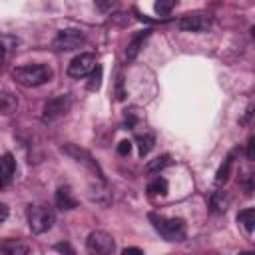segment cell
<instances>
[{
    "label": "cell",
    "instance_id": "cell-1",
    "mask_svg": "<svg viewBox=\"0 0 255 255\" xmlns=\"http://www.w3.org/2000/svg\"><path fill=\"white\" fill-rule=\"evenodd\" d=\"M14 78L20 86L26 88H38L46 82L52 80V70L46 64H28V66H18L14 68Z\"/></svg>",
    "mask_w": 255,
    "mask_h": 255
},
{
    "label": "cell",
    "instance_id": "cell-2",
    "mask_svg": "<svg viewBox=\"0 0 255 255\" xmlns=\"http://www.w3.org/2000/svg\"><path fill=\"white\" fill-rule=\"evenodd\" d=\"M149 221L153 223L155 231L163 239H167V241H181V239H185V223L181 219H177V217H161V215L151 213Z\"/></svg>",
    "mask_w": 255,
    "mask_h": 255
},
{
    "label": "cell",
    "instance_id": "cell-3",
    "mask_svg": "<svg viewBox=\"0 0 255 255\" xmlns=\"http://www.w3.org/2000/svg\"><path fill=\"white\" fill-rule=\"evenodd\" d=\"M26 217H28V225L34 233H44V231H50L52 225L56 223V213L52 207L48 205H30L26 209Z\"/></svg>",
    "mask_w": 255,
    "mask_h": 255
},
{
    "label": "cell",
    "instance_id": "cell-4",
    "mask_svg": "<svg viewBox=\"0 0 255 255\" xmlns=\"http://www.w3.org/2000/svg\"><path fill=\"white\" fill-rule=\"evenodd\" d=\"M70 108H72V98H70L68 94H58V96L50 98V100L44 104V108H42V120H44L46 124L56 122V120L64 118V116L70 112Z\"/></svg>",
    "mask_w": 255,
    "mask_h": 255
},
{
    "label": "cell",
    "instance_id": "cell-5",
    "mask_svg": "<svg viewBox=\"0 0 255 255\" xmlns=\"http://www.w3.org/2000/svg\"><path fill=\"white\" fill-rule=\"evenodd\" d=\"M86 249H88V255H114L116 241L106 231H92L88 235Z\"/></svg>",
    "mask_w": 255,
    "mask_h": 255
},
{
    "label": "cell",
    "instance_id": "cell-6",
    "mask_svg": "<svg viewBox=\"0 0 255 255\" xmlns=\"http://www.w3.org/2000/svg\"><path fill=\"white\" fill-rule=\"evenodd\" d=\"M62 151L64 153H68L74 161H78V163H82L84 167H88L100 181H104V173H102V169H100V165H98V161L92 157V153L90 151H86L84 147H78V145H74V143H66V145H62Z\"/></svg>",
    "mask_w": 255,
    "mask_h": 255
},
{
    "label": "cell",
    "instance_id": "cell-7",
    "mask_svg": "<svg viewBox=\"0 0 255 255\" xmlns=\"http://www.w3.org/2000/svg\"><path fill=\"white\" fill-rule=\"evenodd\" d=\"M84 42H86V34L82 30L66 28V30H60L58 36L52 40V48L54 50H76Z\"/></svg>",
    "mask_w": 255,
    "mask_h": 255
},
{
    "label": "cell",
    "instance_id": "cell-8",
    "mask_svg": "<svg viewBox=\"0 0 255 255\" xmlns=\"http://www.w3.org/2000/svg\"><path fill=\"white\" fill-rule=\"evenodd\" d=\"M96 66H98V62H96V56H94V54H90V52L80 54V56H76V58L68 64V76L80 80V78L92 74Z\"/></svg>",
    "mask_w": 255,
    "mask_h": 255
},
{
    "label": "cell",
    "instance_id": "cell-9",
    "mask_svg": "<svg viewBox=\"0 0 255 255\" xmlns=\"http://www.w3.org/2000/svg\"><path fill=\"white\" fill-rule=\"evenodd\" d=\"M177 24L185 32L199 34V32H207L211 28V16L209 14H203V12H193V14H185Z\"/></svg>",
    "mask_w": 255,
    "mask_h": 255
},
{
    "label": "cell",
    "instance_id": "cell-10",
    "mask_svg": "<svg viewBox=\"0 0 255 255\" xmlns=\"http://www.w3.org/2000/svg\"><path fill=\"white\" fill-rule=\"evenodd\" d=\"M147 38H149V30H139V32H135V34L131 36L128 48H126V58H128V60H135V56L139 54V50L143 48V44H145Z\"/></svg>",
    "mask_w": 255,
    "mask_h": 255
},
{
    "label": "cell",
    "instance_id": "cell-11",
    "mask_svg": "<svg viewBox=\"0 0 255 255\" xmlns=\"http://www.w3.org/2000/svg\"><path fill=\"white\" fill-rule=\"evenodd\" d=\"M56 205L60 209H64V211H70V209H74L78 205V201L72 195V189L68 185H60L58 187V191H56Z\"/></svg>",
    "mask_w": 255,
    "mask_h": 255
},
{
    "label": "cell",
    "instance_id": "cell-12",
    "mask_svg": "<svg viewBox=\"0 0 255 255\" xmlns=\"http://www.w3.org/2000/svg\"><path fill=\"white\" fill-rule=\"evenodd\" d=\"M0 255H28V245L20 239L0 241Z\"/></svg>",
    "mask_w": 255,
    "mask_h": 255
},
{
    "label": "cell",
    "instance_id": "cell-13",
    "mask_svg": "<svg viewBox=\"0 0 255 255\" xmlns=\"http://www.w3.org/2000/svg\"><path fill=\"white\" fill-rule=\"evenodd\" d=\"M14 171H16V159L10 153H4L0 157V183L2 185L8 183L12 179V175H14Z\"/></svg>",
    "mask_w": 255,
    "mask_h": 255
},
{
    "label": "cell",
    "instance_id": "cell-14",
    "mask_svg": "<svg viewBox=\"0 0 255 255\" xmlns=\"http://www.w3.org/2000/svg\"><path fill=\"white\" fill-rule=\"evenodd\" d=\"M16 108H18V100H16V96L10 94V92H0V114L10 116V114L16 112Z\"/></svg>",
    "mask_w": 255,
    "mask_h": 255
},
{
    "label": "cell",
    "instance_id": "cell-15",
    "mask_svg": "<svg viewBox=\"0 0 255 255\" xmlns=\"http://www.w3.org/2000/svg\"><path fill=\"white\" fill-rule=\"evenodd\" d=\"M227 205H229V195L225 191H215L209 199V207L213 213H223L227 209Z\"/></svg>",
    "mask_w": 255,
    "mask_h": 255
},
{
    "label": "cell",
    "instance_id": "cell-16",
    "mask_svg": "<svg viewBox=\"0 0 255 255\" xmlns=\"http://www.w3.org/2000/svg\"><path fill=\"white\" fill-rule=\"evenodd\" d=\"M135 143H137V151H139V155L143 157V155H147V153L153 149L155 137H153L151 133H139V135H135Z\"/></svg>",
    "mask_w": 255,
    "mask_h": 255
},
{
    "label": "cell",
    "instance_id": "cell-17",
    "mask_svg": "<svg viewBox=\"0 0 255 255\" xmlns=\"http://www.w3.org/2000/svg\"><path fill=\"white\" fill-rule=\"evenodd\" d=\"M237 221L241 223V227H243L247 233H253V227H255V209H253V207H247V209L239 211Z\"/></svg>",
    "mask_w": 255,
    "mask_h": 255
},
{
    "label": "cell",
    "instance_id": "cell-18",
    "mask_svg": "<svg viewBox=\"0 0 255 255\" xmlns=\"http://www.w3.org/2000/svg\"><path fill=\"white\" fill-rule=\"evenodd\" d=\"M233 155H235V151H231V153L225 157V161L219 165L217 175H215V181H217V183H225V181L229 179V173H231V167H233Z\"/></svg>",
    "mask_w": 255,
    "mask_h": 255
},
{
    "label": "cell",
    "instance_id": "cell-19",
    "mask_svg": "<svg viewBox=\"0 0 255 255\" xmlns=\"http://www.w3.org/2000/svg\"><path fill=\"white\" fill-rule=\"evenodd\" d=\"M147 193L149 195H165L167 193V179L165 177H155L153 181H149Z\"/></svg>",
    "mask_w": 255,
    "mask_h": 255
},
{
    "label": "cell",
    "instance_id": "cell-20",
    "mask_svg": "<svg viewBox=\"0 0 255 255\" xmlns=\"http://www.w3.org/2000/svg\"><path fill=\"white\" fill-rule=\"evenodd\" d=\"M102 86V66H96L94 72L90 74V82H88V90H100Z\"/></svg>",
    "mask_w": 255,
    "mask_h": 255
},
{
    "label": "cell",
    "instance_id": "cell-21",
    "mask_svg": "<svg viewBox=\"0 0 255 255\" xmlns=\"http://www.w3.org/2000/svg\"><path fill=\"white\" fill-rule=\"evenodd\" d=\"M165 165H169V155L165 153V155H159V157H155L153 161H149L147 163V171H157V169H163Z\"/></svg>",
    "mask_w": 255,
    "mask_h": 255
},
{
    "label": "cell",
    "instance_id": "cell-22",
    "mask_svg": "<svg viewBox=\"0 0 255 255\" xmlns=\"http://www.w3.org/2000/svg\"><path fill=\"white\" fill-rule=\"evenodd\" d=\"M173 6H175L173 2H163V0H159V2H155L153 8H155V12H157L159 16H167V14L173 10Z\"/></svg>",
    "mask_w": 255,
    "mask_h": 255
},
{
    "label": "cell",
    "instance_id": "cell-23",
    "mask_svg": "<svg viewBox=\"0 0 255 255\" xmlns=\"http://www.w3.org/2000/svg\"><path fill=\"white\" fill-rule=\"evenodd\" d=\"M54 249H56L60 255H76L74 247H72L68 241H60V243H56V245H54Z\"/></svg>",
    "mask_w": 255,
    "mask_h": 255
},
{
    "label": "cell",
    "instance_id": "cell-24",
    "mask_svg": "<svg viewBox=\"0 0 255 255\" xmlns=\"http://www.w3.org/2000/svg\"><path fill=\"white\" fill-rule=\"evenodd\" d=\"M129 151H131V141H129V139L120 141V145H118V153H120V155H129Z\"/></svg>",
    "mask_w": 255,
    "mask_h": 255
},
{
    "label": "cell",
    "instance_id": "cell-25",
    "mask_svg": "<svg viewBox=\"0 0 255 255\" xmlns=\"http://www.w3.org/2000/svg\"><path fill=\"white\" fill-rule=\"evenodd\" d=\"M253 145H255V137L251 135V137L247 139V159H253V157H255V153H253Z\"/></svg>",
    "mask_w": 255,
    "mask_h": 255
},
{
    "label": "cell",
    "instance_id": "cell-26",
    "mask_svg": "<svg viewBox=\"0 0 255 255\" xmlns=\"http://www.w3.org/2000/svg\"><path fill=\"white\" fill-rule=\"evenodd\" d=\"M122 255H143V253H141V249H137V247H128V249L122 251Z\"/></svg>",
    "mask_w": 255,
    "mask_h": 255
},
{
    "label": "cell",
    "instance_id": "cell-27",
    "mask_svg": "<svg viewBox=\"0 0 255 255\" xmlns=\"http://www.w3.org/2000/svg\"><path fill=\"white\" fill-rule=\"evenodd\" d=\"M6 217H8V205L0 201V223H2V221H4Z\"/></svg>",
    "mask_w": 255,
    "mask_h": 255
},
{
    "label": "cell",
    "instance_id": "cell-28",
    "mask_svg": "<svg viewBox=\"0 0 255 255\" xmlns=\"http://www.w3.org/2000/svg\"><path fill=\"white\" fill-rule=\"evenodd\" d=\"M2 60H4V46L0 44V62H2Z\"/></svg>",
    "mask_w": 255,
    "mask_h": 255
},
{
    "label": "cell",
    "instance_id": "cell-29",
    "mask_svg": "<svg viewBox=\"0 0 255 255\" xmlns=\"http://www.w3.org/2000/svg\"><path fill=\"white\" fill-rule=\"evenodd\" d=\"M241 255H253V253H249V251H247V253H241Z\"/></svg>",
    "mask_w": 255,
    "mask_h": 255
},
{
    "label": "cell",
    "instance_id": "cell-30",
    "mask_svg": "<svg viewBox=\"0 0 255 255\" xmlns=\"http://www.w3.org/2000/svg\"><path fill=\"white\" fill-rule=\"evenodd\" d=\"M0 187H2V183H0Z\"/></svg>",
    "mask_w": 255,
    "mask_h": 255
}]
</instances>
